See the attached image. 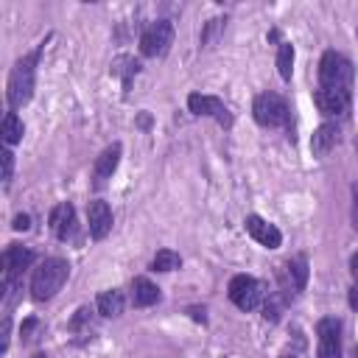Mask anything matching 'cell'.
I'll list each match as a JSON object with an SVG mask.
<instances>
[{"mask_svg": "<svg viewBox=\"0 0 358 358\" xmlns=\"http://www.w3.org/2000/svg\"><path fill=\"white\" fill-rule=\"evenodd\" d=\"M67 274H70L67 260H62V257H48V260H42V263L34 268V274H31V296H34L36 302L53 299V296L62 291V285L67 282Z\"/></svg>", "mask_w": 358, "mask_h": 358, "instance_id": "obj_1", "label": "cell"}, {"mask_svg": "<svg viewBox=\"0 0 358 358\" xmlns=\"http://www.w3.org/2000/svg\"><path fill=\"white\" fill-rule=\"evenodd\" d=\"M319 84L322 90H341V92H350V84H352V64L347 56L336 53V50H327L319 62Z\"/></svg>", "mask_w": 358, "mask_h": 358, "instance_id": "obj_2", "label": "cell"}, {"mask_svg": "<svg viewBox=\"0 0 358 358\" xmlns=\"http://www.w3.org/2000/svg\"><path fill=\"white\" fill-rule=\"evenodd\" d=\"M34 64H36V53L20 59L11 67V76H8V103H11V109H20L31 101V95H34Z\"/></svg>", "mask_w": 358, "mask_h": 358, "instance_id": "obj_3", "label": "cell"}, {"mask_svg": "<svg viewBox=\"0 0 358 358\" xmlns=\"http://www.w3.org/2000/svg\"><path fill=\"white\" fill-rule=\"evenodd\" d=\"M252 115L260 126H268V129L288 123V106L277 92H260L252 103Z\"/></svg>", "mask_w": 358, "mask_h": 358, "instance_id": "obj_4", "label": "cell"}, {"mask_svg": "<svg viewBox=\"0 0 358 358\" xmlns=\"http://www.w3.org/2000/svg\"><path fill=\"white\" fill-rule=\"evenodd\" d=\"M171 42H173V25L168 20H157L143 31L140 50H143V56L157 59V56H165L171 50Z\"/></svg>", "mask_w": 358, "mask_h": 358, "instance_id": "obj_5", "label": "cell"}, {"mask_svg": "<svg viewBox=\"0 0 358 358\" xmlns=\"http://www.w3.org/2000/svg\"><path fill=\"white\" fill-rule=\"evenodd\" d=\"M229 299L241 310H255L263 305V285L249 274H238L229 280Z\"/></svg>", "mask_w": 358, "mask_h": 358, "instance_id": "obj_6", "label": "cell"}, {"mask_svg": "<svg viewBox=\"0 0 358 358\" xmlns=\"http://www.w3.org/2000/svg\"><path fill=\"white\" fill-rule=\"evenodd\" d=\"M31 263H34V252L20 243H11L3 252V285H17L22 280V271Z\"/></svg>", "mask_w": 358, "mask_h": 358, "instance_id": "obj_7", "label": "cell"}, {"mask_svg": "<svg viewBox=\"0 0 358 358\" xmlns=\"http://www.w3.org/2000/svg\"><path fill=\"white\" fill-rule=\"evenodd\" d=\"M187 109L199 117H215L221 126H232V115L229 109L215 98V95H201V92H190L187 95Z\"/></svg>", "mask_w": 358, "mask_h": 358, "instance_id": "obj_8", "label": "cell"}, {"mask_svg": "<svg viewBox=\"0 0 358 358\" xmlns=\"http://www.w3.org/2000/svg\"><path fill=\"white\" fill-rule=\"evenodd\" d=\"M313 103L324 117H344L350 112V92L341 90H316L313 92Z\"/></svg>", "mask_w": 358, "mask_h": 358, "instance_id": "obj_9", "label": "cell"}, {"mask_svg": "<svg viewBox=\"0 0 358 358\" xmlns=\"http://www.w3.org/2000/svg\"><path fill=\"white\" fill-rule=\"evenodd\" d=\"M319 336V358H341V324L336 319H322L316 324Z\"/></svg>", "mask_w": 358, "mask_h": 358, "instance_id": "obj_10", "label": "cell"}, {"mask_svg": "<svg viewBox=\"0 0 358 358\" xmlns=\"http://www.w3.org/2000/svg\"><path fill=\"white\" fill-rule=\"evenodd\" d=\"M243 227H246V232H249L260 246H266V249H277V246L282 243V232H280L274 224H268L266 218H260V215H246Z\"/></svg>", "mask_w": 358, "mask_h": 358, "instance_id": "obj_11", "label": "cell"}, {"mask_svg": "<svg viewBox=\"0 0 358 358\" xmlns=\"http://www.w3.org/2000/svg\"><path fill=\"white\" fill-rule=\"evenodd\" d=\"M87 224H90V235L95 241H103L109 235V229H112V210H109V204L101 201V199L90 201L87 204Z\"/></svg>", "mask_w": 358, "mask_h": 358, "instance_id": "obj_12", "label": "cell"}, {"mask_svg": "<svg viewBox=\"0 0 358 358\" xmlns=\"http://www.w3.org/2000/svg\"><path fill=\"white\" fill-rule=\"evenodd\" d=\"M120 151H123L120 143H112L109 148L101 151V157L92 165V185L95 187H103L106 179H112V173L117 171V162H120Z\"/></svg>", "mask_w": 358, "mask_h": 358, "instance_id": "obj_13", "label": "cell"}, {"mask_svg": "<svg viewBox=\"0 0 358 358\" xmlns=\"http://www.w3.org/2000/svg\"><path fill=\"white\" fill-rule=\"evenodd\" d=\"M50 229H53V235L59 241L73 238V232H76V210H73L70 201H62V204H56L50 210Z\"/></svg>", "mask_w": 358, "mask_h": 358, "instance_id": "obj_14", "label": "cell"}, {"mask_svg": "<svg viewBox=\"0 0 358 358\" xmlns=\"http://www.w3.org/2000/svg\"><path fill=\"white\" fill-rule=\"evenodd\" d=\"M338 140H341L338 126L322 123V126L313 131V137H310V151H313V157H324L327 151H333V148L338 145Z\"/></svg>", "mask_w": 358, "mask_h": 358, "instance_id": "obj_15", "label": "cell"}, {"mask_svg": "<svg viewBox=\"0 0 358 358\" xmlns=\"http://www.w3.org/2000/svg\"><path fill=\"white\" fill-rule=\"evenodd\" d=\"M159 299V288L148 277H134L131 280V305L134 308H148Z\"/></svg>", "mask_w": 358, "mask_h": 358, "instance_id": "obj_16", "label": "cell"}, {"mask_svg": "<svg viewBox=\"0 0 358 358\" xmlns=\"http://www.w3.org/2000/svg\"><path fill=\"white\" fill-rule=\"evenodd\" d=\"M282 274L288 277L285 288H291V291H302V288L308 285V260H305L302 255L291 257V260L282 266Z\"/></svg>", "mask_w": 358, "mask_h": 358, "instance_id": "obj_17", "label": "cell"}, {"mask_svg": "<svg viewBox=\"0 0 358 358\" xmlns=\"http://www.w3.org/2000/svg\"><path fill=\"white\" fill-rule=\"evenodd\" d=\"M123 305H126V299H123V291H117V288L98 294V313L101 316H120Z\"/></svg>", "mask_w": 358, "mask_h": 358, "instance_id": "obj_18", "label": "cell"}, {"mask_svg": "<svg viewBox=\"0 0 358 358\" xmlns=\"http://www.w3.org/2000/svg\"><path fill=\"white\" fill-rule=\"evenodd\" d=\"M277 73L282 81H291V73H294V45L288 42H280L277 48Z\"/></svg>", "mask_w": 358, "mask_h": 358, "instance_id": "obj_19", "label": "cell"}, {"mask_svg": "<svg viewBox=\"0 0 358 358\" xmlns=\"http://www.w3.org/2000/svg\"><path fill=\"white\" fill-rule=\"evenodd\" d=\"M22 120L14 115V112H8L6 117H3V140H6V145H14V143H20L22 140Z\"/></svg>", "mask_w": 358, "mask_h": 358, "instance_id": "obj_20", "label": "cell"}, {"mask_svg": "<svg viewBox=\"0 0 358 358\" xmlns=\"http://www.w3.org/2000/svg\"><path fill=\"white\" fill-rule=\"evenodd\" d=\"M179 263H182V257L173 249H159L151 260V268L154 271H173V268H179Z\"/></svg>", "mask_w": 358, "mask_h": 358, "instance_id": "obj_21", "label": "cell"}, {"mask_svg": "<svg viewBox=\"0 0 358 358\" xmlns=\"http://www.w3.org/2000/svg\"><path fill=\"white\" fill-rule=\"evenodd\" d=\"M263 316H266V319H271V322H277V319H280V302H277L274 296H268V299L263 302Z\"/></svg>", "mask_w": 358, "mask_h": 358, "instance_id": "obj_22", "label": "cell"}, {"mask_svg": "<svg viewBox=\"0 0 358 358\" xmlns=\"http://www.w3.org/2000/svg\"><path fill=\"white\" fill-rule=\"evenodd\" d=\"M3 179L8 182L11 179V173H14V154H11V148H3Z\"/></svg>", "mask_w": 358, "mask_h": 358, "instance_id": "obj_23", "label": "cell"}, {"mask_svg": "<svg viewBox=\"0 0 358 358\" xmlns=\"http://www.w3.org/2000/svg\"><path fill=\"white\" fill-rule=\"evenodd\" d=\"M11 227H14L17 232H25V229L31 227V218H28L25 213H22V215H14V224H11Z\"/></svg>", "mask_w": 358, "mask_h": 358, "instance_id": "obj_24", "label": "cell"}, {"mask_svg": "<svg viewBox=\"0 0 358 358\" xmlns=\"http://www.w3.org/2000/svg\"><path fill=\"white\" fill-rule=\"evenodd\" d=\"M352 227L358 229V187L352 190Z\"/></svg>", "mask_w": 358, "mask_h": 358, "instance_id": "obj_25", "label": "cell"}, {"mask_svg": "<svg viewBox=\"0 0 358 358\" xmlns=\"http://www.w3.org/2000/svg\"><path fill=\"white\" fill-rule=\"evenodd\" d=\"M350 274H352V280H355V285H358V252L350 257Z\"/></svg>", "mask_w": 358, "mask_h": 358, "instance_id": "obj_26", "label": "cell"}, {"mask_svg": "<svg viewBox=\"0 0 358 358\" xmlns=\"http://www.w3.org/2000/svg\"><path fill=\"white\" fill-rule=\"evenodd\" d=\"M347 299H350V308H352V310H358V285H355V288H350V296H347Z\"/></svg>", "mask_w": 358, "mask_h": 358, "instance_id": "obj_27", "label": "cell"}, {"mask_svg": "<svg viewBox=\"0 0 358 358\" xmlns=\"http://www.w3.org/2000/svg\"><path fill=\"white\" fill-rule=\"evenodd\" d=\"M355 358H358V347H355Z\"/></svg>", "mask_w": 358, "mask_h": 358, "instance_id": "obj_28", "label": "cell"}, {"mask_svg": "<svg viewBox=\"0 0 358 358\" xmlns=\"http://www.w3.org/2000/svg\"><path fill=\"white\" fill-rule=\"evenodd\" d=\"M36 358H45V355H36Z\"/></svg>", "mask_w": 358, "mask_h": 358, "instance_id": "obj_29", "label": "cell"}]
</instances>
